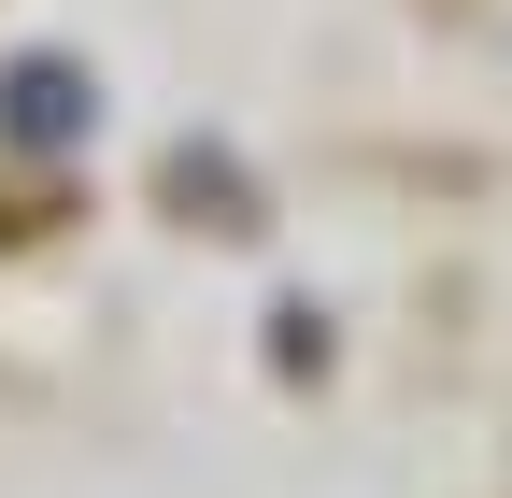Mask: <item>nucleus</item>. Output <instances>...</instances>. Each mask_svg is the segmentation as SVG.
Here are the masks:
<instances>
[{"label":"nucleus","mask_w":512,"mask_h":498,"mask_svg":"<svg viewBox=\"0 0 512 498\" xmlns=\"http://www.w3.org/2000/svg\"><path fill=\"white\" fill-rule=\"evenodd\" d=\"M15 129H72V86H57V72H15Z\"/></svg>","instance_id":"obj_1"}]
</instances>
